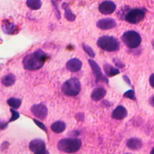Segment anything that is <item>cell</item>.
<instances>
[{"instance_id":"cell-9","label":"cell","mask_w":154,"mask_h":154,"mask_svg":"<svg viewBox=\"0 0 154 154\" xmlns=\"http://www.w3.org/2000/svg\"><path fill=\"white\" fill-rule=\"evenodd\" d=\"M31 111L36 117L41 120L45 119L48 115V108L42 103L33 105L31 108Z\"/></svg>"},{"instance_id":"cell-16","label":"cell","mask_w":154,"mask_h":154,"mask_svg":"<svg viewBox=\"0 0 154 154\" xmlns=\"http://www.w3.org/2000/svg\"><path fill=\"white\" fill-rule=\"evenodd\" d=\"M103 70L106 75L109 77L114 76L115 75H118L120 73V71L117 68L113 67L112 65L108 63H105V64H103Z\"/></svg>"},{"instance_id":"cell-10","label":"cell","mask_w":154,"mask_h":154,"mask_svg":"<svg viewBox=\"0 0 154 154\" xmlns=\"http://www.w3.org/2000/svg\"><path fill=\"white\" fill-rule=\"evenodd\" d=\"M116 8V5L111 1H104L99 6V11L103 14H110L112 13Z\"/></svg>"},{"instance_id":"cell-1","label":"cell","mask_w":154,"mask_h":154,"mask_svg":"<svg viewBox=\"0 0 154 154\" xmlns=\"http://www.w3.org/2000/svg\"><path fill=\"white\" fill-rule=\"evenodd\" d=\"M49 58L48 55L42 50L38 49L27 54L23 59L22 63L24 68L29 70H36L40 69Z\"/></svg>"},{"instance_id":"cell-3","label":"cell","mask_w":154,"mask_h":154,"mask_svg":"<svg viewBox=\"0 0 154 154\" xmlns=\"http://www.w3.org/2000/svg\"><path fill=\"white\" fill-rule=\"evenodd\" d=\"M96 43L101 49L108 52L116 51L120 48L119 41L113 36L103 35L97 39Z\"/></svg>"},{"instance_id":"cell-13","label":"cell","mask_w":154,"mask_h":154,"mask_svg":"<svg viewBox=\"0 0 154 154\" xmlns=\"http://www.w3.org/2000/svg\"><path fill=\"white\" fill-rule=\"evenodd\" d=\"M128 115L126 109L122 105L117 106L112 113V117L116 120H122Z\"/></svg>"},{"instance_id":"cell-20","label":"cell","mask_w":154,"mask_h":154,"mask_svg":"<svg viewBox=\"0 0 154 154\" xmlns=\"http://www.w3.org/2000/svg\"><path fill=\"white\" fill-rule=\"evenodd\" d=\"M63 8L64 10V17L69 21H73L75 20L76 16L74 14L70 9L69 8V5L66 2H64L62 5Z\"/></svg>"},{"instance_id":"cell-14","label":"cell","mask_w":154,"mask_h":154,"mask_svg":"<svg viewBox=\"0 0 154 154\" xmlns=\"http://www.w3.org/2000/svg\"><path fill=\"white\" fill-rule=\"evenodd\" d=\"M126 146L131 150H139L142 147L143 143L140 138L134 137L127 140Z\"/></svg>"},{"instance_id":"cell-33","label":"cell","mask_w":154,"mask_h":154,"mask_svg":"<svg viewBox=\"0 0 154 154\" xmlns=\"http://www.w3.org/2000/svg\"><path fill=\"white\" fill-rule=\"evenodd\" d=\"M152 44L153 48V49H154V40H153V41H152Z\"/></svg>"},{"instance_id":"cell-11","label":"cell","mask_w":154,"mask_h":154,"mask_svg":"<svg viewBox=\"0 0 154 154\" xmlns=\"http://www.w3.org/2000/svg\"><path fill=\"white\" fill-rule=\"evenodd\" d=\"M96 26L100 29L106 30L114 28L116 26V22L112 18H105L99 20L96 23Z\"/></svg>"},{"instance_id":"cell-2","label":"cell","mask_w":154,"mask_h":154,"mask_svg":"<svg viewBox=\"0 0 154 154\" xmlns=\"http://www.w3.org/2000/svg\"><path fill=\"white\" fill-rule=\"evenodd\" d=\"M82 145L81 140L77 138H64L57 144L58 149L65 153H75L78 151Z\"/></svg>"},{"instance_id":"cell-21","label":"cell","mask_w":154,"mask_h":154,"mask_svg":"<svg viewBox=\"0 0 154 154\" xmlns=\"http://www.w3.org/2000/svg\"><path fill=\"white\" fill-rule=\"evenodd\" d=\"M26 4L30 9L34 10H38L42 6L41 0H27Z\"/></svg>"},{"instance_id":"cell-32","label":"cell","mask_w":154,"mask_h":154,"mask_svg":"<svg viewBox=\"0 0 154 154\" xmlns=\"http://www.w3.org/2000/svg\"><path fill=\"white\" fill-rule=\"evenodd\" d=\"M150 153H154V147H153V149H152L151 152H150Z\"/></svg>"},{"instance_id":"cell-18","label":"cell","mask_w":154,"mask_h":154,"mask_svg":"<svg viewBox=\"0 0 154 154\" xmlns=\"http://www.w3.org/2000/svg\"><path fill=\"white\" fill-rule=\"evenodd\" d=\"M16 79V78L14 74L9 73L1 78V83L6 87H10L15 83Z\"/></svg>"},{"instance_id":"cell-25","label":"cell","mask_w":154,"mask_h":154,"mask_svg":"<svg viewBox=\"0 0 154 154\" xmlns=\"http://www.w3.org/2000/svg\"><path fill=\"white\" fill-rule=\"evenodd\" d=\"M10 111L11 112V117L9 120L8 122H13V121L17 120V119H19V117L20 116L19 112H17V111H15L14 109H12V108H10Z\"/></svg>"},{"instance_id":"cell-26","label":"cell","mask_w":154,"mask_h":154,"mask_svg":"<svg viewBox=\"0 0 154 154\" xmlns=\"http://www.w3.org/2000/svg\"><path fill=\"white\" fill-rule=\"evenodd\" d=\"M33 121L36 124V125H37L40 128H41L45 132H47V131H47V128H46V126L42 122H40V121H38V120H36L35 119H33Z\"/></svg>"},{"instance_id":"cell-6","label":"cell","mask_w":154,"mask_h":154,"mask_svg":"<svg viewBox=\"0 0 154 154\" xmlns=\"http://www.w3.org/2000/svg\"><path fill=\"white\" fill-rule=\"evenodd\" d=\"M146 11L144 8H135L128 11L125 15V19L130 23L137 24L144 17Z\"/></svg>"},{"instance_id":"cell-7","label":"cell","mask_w":154,"mask_h":154,"mask_svg":"<svg viewBox=\"0 0 154 154\" xmlns=\"http://www.w3.org/2000/svg\"><path fill=\"white\" fill-rule=\"evenodd\" d=\"M88 63L91 67L93 73L94 75L96 82H105L106 84H108V78L103 74L101 69L97 63L91 59L88 60Z\"/></svg>"},{"instance_id":"cell-24","label":"cell","mask_w":154,"mask_h":154,"mask_svg":"<svg viewBox=\"0 0 154 154\" xmlns=\"http://www.w3.org/2000/svg\"><path fill=\"white\" fill-rule=\"evenodd\" d=\"M123 97L132 99V100H135V95L134 91L133 90H129L126 91L123 94Z\"/></svg>"},{"instance_id":"cell-28","label":"cell","mask_w":154,"mask_h":154,"mask_svg":"<svg viewBox=\"0 0 154 154\" xmlns=\"http://www.w3.org/2000/svg\"><path fill=\"white\" fill-rule=\"evenodd\" d=\"M8 122L2 121L0 119V130H4L6 129L8 126Z\"/></svg>"},{"instance_id":"cell-22","label":"cell","mask_w":154,"mask_h":154,"mask_svg":"<svg viewBox=\"0 0 154 154\" xmlns=\"http://www.w3.org/2000/svg\"><path fill=\"white\" fill-rule=\"evenodd\" d=\"M8 105L14 109H17L21 105L20 99L16 97H10L7 101Z\"/></svg>"},{"instance_id":"cell-31","label":"cell","mask_w":154,"mask_h":154,"mask_svg":"<svg viewBox=\"0 0 154 154\" xmlns=\"http://www.w3.org/2000/svg\"><path fill=\"white\" fill-rule=\"evenodd\" d=\"M149 103H150L153 107H154V96H152L149 98Z\"/></svg>"},{"instance_id":"cell-8","label":"cell","mask_w":154,"mask_h":154,"mask_svg":"<svg viewBox=\"0 0 154 154\" xmlns=\"http://www.w3.org/2000/svg\"><path fill=\"white\" fill-rule=\"evenodd\" d=\"M30 150L35 154H45L48 153L46 152L45 143L40 139H34L32 140L29 144Z\"/></svg>"},{"instance_id":"cell-27","label":"cell","mask_w":154,"mask_h":154,"mask_svg":"<svg viewBox=\"0 0 154 154\" xmlns=\"http://www.w3.org/2000/svg\"><path fill=\"white\" fill-rule=\"evenodd\" d=\"M113 61H114L116 66L119 68H123L125 67V64L123 63H122L120 61V60L117 58H114Z\"/></svg>"},{"instance_id":"cell-30","label":"cell","mask_w":154,"mask_h":154,"mask_svg":"<svg viewBox=\"0 0 154 154\" xmlns=\"http://www.w3.org/2000/svg\"><path fill=\"white\" fill-rule=\"evenodd\" d=\"M123 78L124 79V80L125 81V82L129 85H131V80L129 78V77L127 75H123Z\"/></svg>"},{"instance_id":"cell-12","label":"cell","mask_w":154,"mask_h":154,"mask_svg":"<svg viewBox=\"0 0 154 154\" xmlns=\"http://www.w3.org/2000/svg\"><path fill=\"white\" fill-rule=\"evenodd\" d=\"M82 63L81 60L76 58H73L69 60L66 65L67 69L72 72H76L81 70Z\"/></svg>"},{"instance_id":"cell-23","label":"cell","mask_w":154,"mask_h":154,"mask_svg":"<svg viewBox=\"0 0 154 154\" xmlns=\"http://www.w3.org/2000/svg\"><path fill=\"white\" fill-rule=\"evenodd\" d=\"M82 48L84 51L91 57V58H94L95 57V53L93 49L88 45L86 44H83L82 45Z\"/></svg>"},{"instance_id":"cell-19","label":"cell","mask_w":154,"mask_h":154,"mask_svg":"<svg viewBox=\"0 0 154 154\" xmlns=\"http://www.w3.org/2000/svg\"><path fill=\"white\" fill-rule=\"evenodd\" d=\"M66 123L62 121H57L53 123L51 126V130L57 134H60L63 132L66 129Z\"/></svg>"},{"instance_id":"cell-5","label":"cell","mask_w":154,"mask_h":154,"mask_svg":"<svg viewBox=\"0 0 154 154\" xmlns=\"http://www.w3.org/2000/svg\"><path fill=\"white\" fill-rule=\"evenodd\" d=\"M122 40L124 44L131 49L137 48L141 42V37L140 34L132 30L124 32L122 36Z\"/></svg>"},{"instance_id":"cell-4","label":"cell","mask_w":154,"mask_h":154,"mask_svg":"<svg viewBox=\"0 0 154 154\" xmlns=\"http://www.w3.org/2000/svg\"><path fill=\"white\" fill-rule=\"evenodd\" d=\"M63 93L68 96H76L81 91V85L79 80L73 78L66 81L62 87Z\"/></svg>"},{"instance_id":"cell-17","label":"cell","mask_w":154,"mask_h":154,"mask_svg":"<svg viewBox=\"0 0 154 154\" xmlns=\"http://www.w3.org/2000/svg\"><path fill=\"white\" fill-rule=\"evenodd\" d=\"M2 28L4 32L7 34H13L16 30V26L13 23L6 20L3 22Z\"/></svg>"},{"instance_id":"cell-15","label":"cell","mask_w":154,"mask_h":154,"mask_svg":"<svg viewBox=\"0 0 154 154\" xmlns=\"http://www.w3.org/2000/svg\"><path fill=\"white\" fill-rule=\"evenodd\" d=\"M106 93V90L103 87H97L94 88L91 94V99L94 101H98L104 97Z\"/></svg>"},{"instance_id":"cell-29","label":"cell","mask_w":154,"mask_h":154,"mask_svg":"<svg viewBox=\"0 0 154 154\" xmlns=\"http://www.w3.org/2000/svg\"><path fill=\"white\" fill-rule=\"evenodd\" d=\"M149 83L150 85L154 88V73H152L149 77Z\"/></svg>"}]
</instances>
